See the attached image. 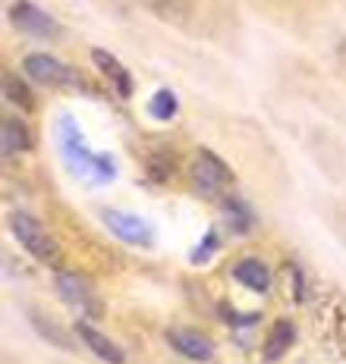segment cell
Segmentation results:
<instances>
[{"label": "cell", "instance_id": "obj_1", "mask_svg": "<svg viewBox=\"0 0 346 364\" xmlns=\"http://www.w3.org/2000/svg\"><path fill=\"white\" fill-rule=\"evenodd\" d=\"M308 327L334 361H346V292L337 286H318L308 301Z\"/></svg>", "mask_w": 346, "mask_h": 364}, {"label": "cell", "instance_id": "obj_2", "mask_svg": "<svg viewBox=\"0 0 346 364\" xmlns=\"http://www.w3.org/2000/svg\"><path fill=\"white\" fill-rule=\"evenodd\" d=\"M6 226H10V236L19 242V248L32 257L35 264L51 267V270H63L66 267L63 245H60V242L54 239V232H51L35 214L16 208V210L6 214Z\"/></svg>", "mask_w": 346, "mask_h": 364}, {"label": "cell", "instance_id": "obj_3", "mask_svg": "<svg viewBox=\"0 0 346 364\" xmlns=\"http://www.w3.org/2000/svg\"><path fill=\"white\" fill-rule=\"evenodd\" d=\"M236 186V173L224 161L217 151L208 145H199L189 157V188L205 201H221L224 195H230V188Z\"/></svg>", "mask_w": 346, "mask_h": 364}, {"label": "cell", "instance_id": "obj_4", "mask_svg": "<svg viewBox=\"0 0 346 364\" xmlns=\"http://www.w3.org/2000/svg\"><path fill=\"white\" fill-rule=\"evenodd\" d=\"M135 6L154 16L164 26L177 28V32H195L201 28L211 16V6H217L214 0H132Z\"/></svg>", "mask_w": 346, "mask_h": 364}, {"label": "cell", "instance_id": "obj_5", "mask_svg": "<svg viewBox=\"0 0 346 364\" xmlns=\"http://www.w3.org/2000/svg\"><path fill=\"white\" fill-rule=\"evenodd\" d=\"M6 22H10L16 32L35 38V41H60V38H63V26H60L48 10L32 4V0H10V6H6Z\"/></svg>", "mask_w": 346, "mask_h": 364}, {"label": "cell", "instance_id": "obj_6", "mask_svg": "<svg viewBox=\"0 0 346 364\" xmlns=\"http://www.w3.org/2000/svg\"><path fill=\"white\" fill-rule=\"evenodd\" d=\"M98 217H101L104 230L123 242V245H132V248L154 245V226L148 220H142L139 214H130V210H120V208H101Z\"/></svg>", "mask_w": 346, "mask_h": 364}, {"label": "cell", "instance_id": "obj_7", "mask_svg": "<svg viewBox=\"0 0 346 364\" xmlns=\"http://www.w3.org/2000/svg\"><path fill=\"white\" fill-rule=\"evenodd\" d=\"M54 289L60 295V301L70 308H76L82 317H88V321H95V317H101V301H98L95 295V286L88 283L82 273L76 270H57L54 273Z\"/></svg>", "mask_w": 346, "mask_h": 364}, {"label": "cell", "instance_id": "obj_8", "mask_svg": "<svg viewBox=\"0 0 346 364\" xmlns=\"http://www.w3.org/2000/svg\"><path fill=\"white\" fill-rule=\"evenodd\" d=\"M57 139H60V151H63L66 157V166H70L76 176H92V166H95V154L98 151L88 148L85 135H82L79 123L70 117V113H63L57 123Z\"/></svg>", "mask_w": 346, "mask_h": 364}, {"label": "cell", "instance_id": "obj_9", "mask_svg": "<svg viewBox=\"0 0 346 364\" xmlns=\"http://www.w3.org/2000/svg\"><path fill=\"white\" fill-rule=\"evenodd\" d=\"M19 70L28 82H35V85H41V88H70V85H76V73H73L63 60H57L54 54H41V50L22 57Z\"/></svg>", "mask_w": 346, "mask_h": 364}, {"label": "cell", "instance_id": "obj_10", "mask_svg": "<svg viewBox=\"0 0 346 364\" xmlns=\"http://www.w3.org/2000/svg\"><path fill=\"white\" fill-rule=\"evenodd\" d=\"M164 343L183 361L192 364H211L214 361V343L195 327H167L164 330Z\"/></svg>", "mask_w": 346, "mask_h": 364}, {"label": "cell", "instance_id": "obj_11", "mask_svg": "<svg viewBox=\"0 0 346 364\" xmlns=\"http://www.w3.org/2000/svg\"><path fill=\"white\" fill-rule=\"evenodd\" d=\"M92 66L101 73V79L114 88V95L120 101H130L135 95V79H132L130 66H126L117 54H110L108 48H92Z\"/></svg>", "mask_w": 346, "mask_h": 364}, {"label": "cell", "instance_id": "obj_12", "mask_svg": "<svg viewBox=\"0 0 346 364\" xmlns=\"http://www.w3.org/2000/svg\"><path fill=\"white\" fill-rule=\"evenodd\" d=\"M73 333H76V339L95 355L98 361H104V364H126L123 346L114 343V339H110L104 330H98L95 321H88V317H79V321L73 323Z\"/></svg>", "mask_w": 346, "mask_h": 364}, {"label": "cell", "instance_id": "obj_13", "mask_svg": "<svg viewBox=\"0 0 346 364\" xmlns=\"http://www.w3.org/2000/svg\"><path fill=\"white\" fill-rule=\"evenodd\" d=\"M230 279L239 283L246 292H255V295H268L274 289V273L258 255H243L230 264Z\"/></svg>", "mask_w": 346, "mask_h": 364}, {"label": "cell", "instance_id": "obj_14", "mask_svg": "<svg viewBox=\"0 0 346 364\" xmlns=\"http://www.w3.org/2000/svg\"><path fill=\"white\" fill-rule=\"evenodd\" d=\"M274 286H281L283 295H287L290 305H305L312 301V295L318 286L308 279V273L303 270V264L287 257V261H281V267H277V277H274Z\"/></svg>", "mask_w": 346, "mask_h": 364}, {"label": "cell", "instance_id": "obj_15", "mask_svg": "<svg viewBox=\"0 0 346 364\" xmlns=\"http://www.w3.org/2000/svg\"><path fill=\"white\" fill-rule=\"evenodd\" d=\"M296 336H299L296 321H290V317H277V321L271 323L265 343H261V361L265 364L283 361L290 355V348L296 346Z\"/></svg>", "mask_w": 346, "mask_h": 364}, {"label": "cell", "instance_id": "obj_16", "mask_svg": "<svg viewBox=\"0 0 346 364\" xmlns=\"http://www.w3.org/2000/svg\"><path fill=\"white\" fill-rule=\"evenodd\" d=\"M32 148H35V135L28 129V123L13 117V113H6L4 123H0V151H4V157L13 161V157L28 154Z\"/></svg>", "mask_w": 346, "mask_h": 364}, {"label": "cell", "instance_id": "obj_17", "mask_svg": "<svg viewBox=\"0 0 346 364\" xmlns=\"http://www.w3.org/2000/svg\"><path fill=\"white\" fill-rule=\"evenodd\" d=\"M221 223L227 232H233V236H252L258 220H255V210L249 208V201L230 192L221 198Z\"/></svg>", "mask_w": 346, "mask_h": 364}, {"label": "cell", "instance_id": "obj_18", "mask_svg": "<svg viewBox=\"0 0 346 364\" xmlns=\"http://www.w3.org/2000/svg\"><path fill=\"white\" fill-rule=\"evenodd\" d=\"M177 151L170 148H154L152 154L145 157V176L154 182V186H167V182L177 176Z\"/></svg>", "mask_w": 346, "mask_h": 364}, {"label": "cell", "instance_id": "obj_19", "mask_svg": "<svg viewBox=\"0 0 346 364\" xmlns=\"http://www.w3.org/2000/svg\"><path fill=\"white\" fill-rule=\"evenodd\" d=\"M4 101L10 104V107H19L22 113H35V95H32V85H28L22 75L16 73H4Z\"/></svg>", "mask_w": 346, "mask_h": 364}, {"label": "cell", "instance_id": "obj_20", "mask_svg": "<svg viewBox=\"0 0 346 364\" xmlns=\"http://www.w3.org/2000/svg\"><path fill=\"white\" fill-rule=\"evenodd\" d=\"M179 113V97L177 91L170 88H157L152 97H148V117L157 119V123H170V119H177Z\"/></svg>", "mask_w": 346, "mask_h": 364}, {"label": "cell", "instance_id": "obj_21", "mask_svg": "<svg viewBox=\"0 0 346 364\" xmlns=\"http://www.w3.org/2000/svg\"><path fill=\"white\" fill-rule=\"evenodd\" d=\"M224 239H221V226H208L205 236H201L199 242H195V248L189 252V264H195V267H205V264H211L217 252H221Z\"/></svg>", "mask_w": 346, "mask_h": 364}, {"label": "cell", "instance_id": "obj_22", "mask_svg": "<svg viewBox=\"0 0 346 364\" xmlns=\"http://www.w3.org/2000/svg\"><path fill=\"white\" fill-rule=\"evenodd\" d=\"M28 317H32V323H35V330H38V336H41V339L54 343L57 348H73V339L66 336L60 323H54L51 317H41L38 311H28Z\"/></svg>", "mask_w": 346, "mask_h": 364}, {"label": "cell", "instance_id": "obj_23", "mask_svg": "<svg viewBox=\"0 0 346 364\" xmlns=\"http://www.w3.org/2000/svg\"><path fill=\"white\" fill-rule=\"evenodd\" d=\"M120 173V166L114 161V154H108V151H98L95 154V166H92V179L95 182H114Z\"/></svg>", "mask_w": 346, "mask_h": 364}, {"label": "cell", "instance_id": "obj_24", "mask_svg": "<svg viewBox=\"0 0 346 364\" xmlns=\"http://www.w3.org/2000/svg\"><path fill=\"white\" fill-rule=\"evenodd\" d=\"M334 54H337V60L346 66V35L343 38H337V48H334Z\"/></svg>", "mask_w": 346, "mask_h": 364}]
</instances>
